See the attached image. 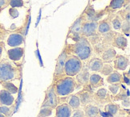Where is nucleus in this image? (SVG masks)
Segmentation results:
<instances>
[{
    "label": "nucleus",
    "mask_w": 130,
    "mask_h": 117,
    "mask_svg": "<svg viewBox=\"0 0 130 117\" xmlns=\"http://www.w3.org/2000/svg\"><path fill=\"white\" fill-rule=\"evenodd\" d=\"M112 95L109 93V91L105 89L100 87L96 91H95L93 95L94 104L96 106H104L109 103L112 102Z\"/></svg>",
    "instance_id": "obj_5"
},
{
    "label": "nucleus",
    "mask_w": 130,
    "mask_h": 117,
    "mask_svg": "<svg viewBox=\"0 0 130 117\" xmlns=\"http://www.w3.org/2000/svg\"><path fill=\"white\" fill-rule=\"evenodd\" d=\"M121 87H122V83H112V84H109L108 86V90L109 91V93L113 96L119 92Z\"/></svg>",
    "instance_id": "obj_30"
},
{
    "label": "nucleus",
    "mask_w": 130,
    "mask_h": 117,
    "mask_svg": "<svg viewBox=\"0 0 130 117\" xmlns=\"http://www.w3.org/2000/svg\"><path fill=\"white\" fill-rule=\"evenodd\" d=\"M0 83L2 84L4 90H6L11 95H15L18 93L19 91L18 86H16L13 83L9 82V81H6V82H0Z\"/></svg>",
    "instance_id": "obj_25"
},
{
    "label": "nucleus",
    "mask_w": 130,
    "mask_h": 117,
    "mask_svg": "<svg viewBox=\"0 0 130 117\" xmlns=\"http://www.w3.org/2000/svg\"><path fill=\"white\" fill-rule=\"evenodd\" d=\"M84 21H85V20L84 19V18L82 16L77 19L76 21L75 22L72 26L71 27V29H70V34H73V33L80 34L81 27H82V24Z\"/></svg>",
    "instance_id": "obj_26"
},
{
    "label": "nucleus",
    "mask_w": 130,
    "mask_h": 117,
    "mask_svg": "<svg viewBox=\"0 0 130 117\" xmlns=\"http://www.w3.org/2000/svg\"><path fill=\"white\" fill-rule=\"evenodd\" d=\"M53 109L49 107H41L37 117H48L52 114Z\"/></svg>",
    "instance_id": "obj_33"
},
{
    "label": "nucleus",
    "mask_w": 130,
    "mask_h": 117,
    "mask_svg": "<svg viewBox=\"0 0 130 117\" xmlns=\"http://www.w3.org/2000/svg\"><path fill=\"white\" fill-rule=\"evenodd\" d=\"M119 117H122V115H121V116H119Z\"/></svg>",
    "instance_id": "obj_44"
},
{
    "label": "nucleus",
    "mask_w": 130,
    "mask_h": 117,
    "mask_svg": "<svg viewBox=\"0 0 130 117\" xmlns=\"http://www.w3.org/2000/svg\"><path fill=\"white\" fill-rule=\"evenodd\" d=\"M113 68L115 70L117 71H124L125 70L128 65H129V59L128 57H125V56L123 55H120V54H117L115 58L113 59Z\"/></svg>",
    "instance_id": "obj_11"
},
{
    "label": "nucleus",
    "mask_w": 130,
    "mask_h": 117,
    "mask_svg": "<svg viewBox=\"0 0 130 117\" xmlns=\"http://www.w3.org/2000/svg\"><path fill=\"white\" fill-rule=\"evenodd\" d=\"M84 115L87 117H101V108L94 103H90L83 107Z\"/></svg>",
    "instance_id": "obj_16"
},
{
    "label": "nucleus",
    "mask_w": 130,
    "mask_h": 117,
    "mask_svg": "<svg viewBox=\"0 0 130 117\" xmlns=\"http://www.w3.org/2000/svg\"><path fill=\"white\" fill-rule=\"evenodd\" d=\"M130 0H111L109 5L106 7L108 14L114 13L118 9H122L129 5Z\"/></svg>",
    "instance_id": "obj_13"
},
{
    "label": "nucleus",
    "mask_w": 130,
    "mask_h": 117,
    "mask_svg": "<svg viewBox=\"0 0 130 117\" xmlns=\"http://www.w3.org/2000/svg\"><path fill=\"white\" fill-rule=\"evenodd\" d=\"M122 22H123L122 19L120 17L119 15L116 14L115 16L113 17V19H112V27L116 30H121Z\"/></svg>",
    "instance_id": "obj_31"
},
{
    "label": "nucleus",
    "mask_w": 130,
    "mask_h": 117,
    "mask_svg": "<svg viewBox=\"0 0 130 117\" xmlns=\"http://www.w3.org/2000/svg\"><path fill=\"white\" fill-rule=\"evenodd\" d=\"M121 106L124 107V108H129V107H130V99H129V97L121 101Z\"/></svg>",
    "instance_id": "obj_38"
},
{
    "label": "nucleus",
    "mask_w": 130,
    "mask_h": 117,
    "mask_svg": "<svg viewBox=\"0 0 130 117\" xmlns=\"http://www.w3.org/2000/svg\"><path fill=\"white\" fill-rule=\"evenodd\" d=\"M88 84L93 90L98 89L104 85V80L101 74H98L96 73H93L92 74H90Z\"/></svg>",
    "instance_id": "obj_18"
},
{
    "label": "nucleus",
    "mask_w": 130,
    "mask_h": 117,
    "mask_svg": "<svg viewBox=\"0 0 130 117\" xmlns=\"http://www.w3.org/2000/svg\"><path fill=\"white\" fill-rule=\"evenodd\" d=\"M9 5L14 8L22 7L24 5V2H23V0H10Z\"/></svg>",
    "instance_id": "obj_35"
},
{
    "label": "nucleus",
    "mask_w": 130,
    "mask_h": 117,
    "mask_svg": "<svg viewBox=\"0 0 130 117\" xmlns=\"http://www.w3.org/2000/svg\"><path fill=\"white\" fill-rule=\"evenodd\" d=\"M127 46H128V40L124 35L121 33H118L112 40V47L117 48L124 51L126 49Z\"/></svg>",
    "instance_id": "obj_20"
},
{
    "label": "nucleus",
    "mask_w": 130,
    "mask_h": 117,
    "mask_svg": "<svg viewBox=\"0 0 130 117\" xmlns=\"http://www.w3.org/2000/svg\"><path fill=\"white\" fill-rule=\"evenodd\" d=\"M7 56L10 61L11 62H19L20 61L23 55H24V48L22 47H15V48H12L11 49L7 50Z\"/></svg>",
    "instance_id": "obj_15"
},
{
    "label": "nucleus",
    "mask_w": 130,
    "mask_h": 117,
    "mask_svg": "<svg viewBox=\"0 0 130 117\" xmlns=\"http://www.w3.org/2000/svg\"><path fill=\"white\" fill-rule=\"evenodd\" d=\"M21 77V66L11 61H0V82H12L19 80Z\"/></svg>",
    "instance_id": "obj_3"
},
{
    "label": "nucleus",
    "mask_w": 130,
    "mask_h": 117,
    "mask_svg": "<svg viewBox=\"0 0 130 117\" xmlns=\"http://www.w3.org/2000/svg\"><path fill=\"white\" fill-rule=\"evenodd\" d=\"M114 13H111L108 14V16L104 19L98 21V26H97V33H99L100 35H104L110 31H112V19H113V17L115 16Z\"/></svg>",
    "instance_id": "obj_10"
},
{
    "label": "nucleus",
    "mask_w": 130,
    "mask_h": 117,
    "mask_svg": "<svg viewBox=\"0 0 130 117\" xmlns=\"http://www.w3.org/2000/svg\"><path fill=\"white\" fill-rule=\"evenodd\" d=\"M122 79H123V75L117 70H114L113 72L107 76L106 81L108 84H112V83H122Z\"/></svg>",
    "instance_id": "obj_24"
},
{
    "label": "nucleus",
    "mask_w": 130,
    "mask_h": 117,
    "mask_svg": "<svg viewBox=\"0 0 130 117\" xmlns=\"http://www.w3.org/2000/svg\"><path fill=\"white\" fill-rule=\"evenodd\" d=\"M58 106V96L55 92L53 86L51 85L46 90L45 99L43 102L41 107H49L52 109H55Z\"/></svg>",
    "instance_id": "obj_7"
},
{
    "label": "nucleus",
    "mask_w": 130,
    "mask_h": 117,
    "mask_svg": "<svg viewBox=\"0 0 130 117\" xmlns=\"http://www.w3.org/2000/svg\"><path fill=\"white\" fill-rule=\"evenodd\" d=\"M92 1H98V0H92Z\"/></svg>",
    "instance_id": "obj_43"
},
{
    "label": "nucleus",
    "mask_w": 130,
    "mask_h": 117,
    "mask_svg": "<svg viewBox=\"0 0 130 117\" xmlns=\"http://www.w3.org/2000/svg\"><path fill=\"white\" fill-rule=\"evenodd\" d=\"M129 5L126 6L125 7H124V9H121L119 12H117V14H118L120 17L121 18L122 21H128L130 22V11H129Z\"/></svg>",
    "instance_id": "obj_28"
},
{
    "label": "nucleus",
    "mask_w": 130,
    "mask_h": 117,
    "mask_svg": "<svg viewBox=\"0 0 130 117\" xmlns=\"http://www.w3.org/2000/svg\"><path fill=\"white\" fill-rule=\"evenodd\" d=\"M24 42V37L20 33H12L8 37L7 40V44L10 47L15 48L20 46Z\"/></svg>",
    "instance_id": "obj_17"
},
{
    "label": "nucleus",
    "mask_w": 130,
    "mask_h": 117,
    "mask_svg": "<svg viewBox=\"0 0 130 117\" xmlns=\"http://www.w3.org/2000/svg\"><path fill=\"white\" fill-rule=\"evenodd\" d=\"M0 117H6V116H5L4 115H3V114L0 113Z\"/></svg>",
    "instance_id": "obj_42"
},
{
    "label": "nucleus",
    "mask_w": 130,
    "mask_h": 117,
    "mask_svg": "<svg viewBox=\"0 0 130 117\" xmlns=\"http://www.w3.org/2000/svg\"><path fill=\"white\" fill-rule=\"evenodd\" d=\"M84 116H85V115H84V110L81 109L80 108L75 110L74 113L72 114L71 115V117H84Z\"/></svg>",
    "instance_id": "obj_36"
},
{
    "label": "nucleus",
    "mask_w": 130,
    "mask_h": 117,
    "mask_svg": "<svg viewBox=\"0 0 130 117\" xmlns=\"http://www.w3.org/2000/svg\"><path fill=\"white\" fill-rule=\"evenodd\" d=\"M52 85L58 97H63L72 95L78 86H80L78 85L74 77H69L66 75L54 80Z\"/></svg>",
    "instance_id": "obj_2"
},
{
    "label": "nucleus",
    "mask_w": 130,
    "mask_h": 117,
    "mask_svg": "<svg viewBox=\"0 0 130 117\" xmlns=\"http://www.w3.org/2000/svg\"><path fill=\"white\" fill-rule=\"evenodd\" d=\"M114 68L112 66V65L111 63H104L103 67L101 68V69L99 71L101 73V75L103 76H108L109 74H111L113 71H114Z\"/></svg>",
    "instance_id": "obj_29"
},
{
    "label": "nucleus",
    "mask_w": 130,
    "mask_h": 117,
    "mask_svg": "<svg viewBox=\"0 0 130 117\" xmlns=\"http://www.w3.org/2000/svg\"><path fill=\"white\" fill-rule=\"evenodd\" d=\"M120 109H121V105L115 103L114 102H111V103L104 105V111L112 116L117 115L119 112Z\"/></svg>",
    "instance_id": "obj_23"
},
{
    "label": "nucleus",
    "mask_w": 130,
    "mask_h": 117,
    "mask_svg": "<svg viewBox=\"0 0 130 117\" xmlns=\"http://www.w3.org/2000/svg\"><path fill=\"white\" fill-rule=\"evenodd\" d=\"M11 106H4L1 105L0 106V113L4 115L6 117H11L13 112L14 106L11 108Z\"/></svg>",
    "instance_id": "obj_32"
},
{
    "label": "nucleus",
    "mask_w": 130,
    "mask_h": 117,
    "mask_svg": "<svg viewBox=\"0 0 130 117\" xmlns=\"http://www.w3.org/2000/svg\"><path fill=\"white\" fill-rule=\"evenodd\" d=\"M121 31L123 34L128 35L130 32V22L128 21H123L121 27Z\"/></svg>",
    "instance_id": "obj_34"
},
{
    "label": "nucleus",
    "mask_w": 130,
    "mask_h": 117,
    "mask_svg": "<svg viewBox=\"0 0 130 117\" xmlns=\"http://www.w3.org/2000/svg\"><path fill=\"white\" fill-rule=\"evenodd\" d=\"M75 77H76L75 79H76L78 85H79L80 86H84L88 84L90 72H89V70L85 67V65H84L82 69L79 71Z\"/></svg>",
    "instance_id": "obj_14"
},
{
    "label": "nucleus",
    "mask_w": 130,
    "mask_h": 117,
    "mask_svg": "<svg viewBox=\"0 0 130 117\" xmlns=\"http://www.w3.org/2000/svg\"><path fill=\"white\" fill-rule=\"evenodd\" d=\"M55 109L56 117H71L72 114V109L66 103L59 104Z\"/></svg>",
    "instance_id": "obj_19"
},
{
    "label": "nucleus",
    "mask_w": 130,
    "mask_h": 117,
    "mask_svg": "<svg viewBox=\"0 0 130 117\" xmlns=\"http://www.w3.org/2000/svg\"><path fill=\"white\" fill-rule=\"evenodd\" d=\"M3 49H4V42L3 41H0V59H1Z\"/></svg>",
    "instance_id": "obj_40"
},
{
    "label": "nucleus",
    "mask_w": 130,
    "mask_h": 117,
    "mask_svg": "<svg viewBox=\"0 0 130 117\" xmlns=\"http://www.w3.org/2000/svg\"><path fill=\"white\" fill-rule=\"evenodd\" d=\"M128 90H125V89H123L122 87L121 88V90H120L119 92L115 95L113 96H112V102H118V101H122L124 99H125L129 97L128 95Z\"/></svg>",
    "instance_id": "obj_27"
},
{
    "label": "nucleus",
    "mask_w": 130,
    "mask_h": 117,
    "mask_svg": "<svg viewBox=\"0 0 130 117\" xmlns=\"http://www.w3.org/2000/svg\"><path fill=\"white\" fill-rule=\"evenodd\" d=\"M9 13H10V16H11V17L13 18V19L19 16V11L16 10V8L11 7L9 9Z\"/></svg>",
    "instance_id": "obj_37"
},
{
    "label": "nucleus",
    "mask_w": 130,
    "mask_h": 117,
    "mask_svg": "<svg viewBox=\"0 0 130 117\" xmlns=\"http://www.w3.org/2000/svg\"><path fill=\"white\" fill-rule=\"evenodd\" d=\"M82 87V90L76 93V95L79 99V101H80V106L84 107L90 103H94V90L89 86V84L84 86Z\"/></svg>",
    "instance_id": "obj_6"
},
{
    "label": "nucleus",
    "mask_w": 130,
    "mask_h": 117,
    "mask_svg": "<svg viewBox=\"0 0 130 117\" xmlns=\"http://www.w3.org/2000/svg\"><path fill=\"white\" fill-rule=\"evenodd\" d=\"M5 37H6V33L0 31V41H3V40L5 38Z\"/></svg>",
    "instance_id": "obj_41"
},
{
    "label": "nucleus",
    "mask_w": 130,
    "mask_h": 117,
    "mask_svg": "<svg viewBox=\"0 0 130 117\" xmlns=\"http://www.w3.org/2000/svg\"><path fill=\"white\" fill-rule=\"evenodd\" d=\"M14 102V97L13 95L4 89L0 90V104L4 106H12Z\"/></svg>",
    "instance_id": "obj_21"
},
{
    "label": "nucleus",
    "mask_w": 130,
    "mask_h": 117,
    "mask_svg": "<svg viewBox=\"0 0 130 117\" xmlns=\"http://www.w3.org/2000/svg\"><path fill=\"white\" fill-rule=\"evenodd\" d=\"M10 0H0V11L9 5Z\"/></svg>",
    "instance_id": "obj_39"
},
{
    "label": "nucleus",
    "mask_w": 130,
    "mask_h": 117,
    "mask_svg": "<svg viewBox=\"0 0 130 117\" xmlns=\"http://www.w3.org/2000/svg\"><path fill=\"white\" fill-rule=\"evenodd\" d=\"M64 50L66 51L68 55H76L82 62L84 61L85 62L90 57H92L93 53L92 45L88 42V39L83 36H81L77 41H76L73 44L66 45Z\"/></svg>",
    "instance_id": "obj_1"
},
{
    "label": "nucleus",
    "mask_w": 130,
    "mask_h": 117,
    "mask_svg": "<svg viewBox=\"0 0 130 117\" xmlns=\"http://www.w3.org/2000/svg\"><path fill=\"white\" fill-rule=\"evenodd\" d=\"M84 63L80 59H79L76 55L70 54L68 55L65 62L63 73L66 76L75 77L82 69Z\"/></svg>",
    "instance_id": "obj_4"
},
{
    "label": "nucleus",
    "mask_w": 130,
    "mask_h": 117,
    "mask_svg": "<svg viewBox=\"0 0 130 117\" xmlns=\"http://www.w3.org/2000/svg\"><path fill=\"white\" fill-rule=\"evenodd\" d=\"M87 61L88 62L85 64V67L89 71H92V72H99L103 67L104 62H102L101 57H90Z\"/></svg>",
    "instance_id": "obj_12"
},
{
    "label": "nucleus",
    "mask_w": 130,
    "mask_h": 117,
    "mask_svg": "<svg viewBox=\"0 0 130 117\" xmlns=\"http://www.w3.org/2000/svg\"><path fill=\"white\" fill-rule=\"evenodd\" d=\"M68 57V53H66V51L64 49L63 50V52L59 54V56L57 58L56 64V69H55V73H54V80H56L57 78H59L64 76L63 73V68H64V64L66 62V59Z\"/></svg>",
    "instance_id": "obj_8"
},
{
    "label": "nucleus",
    "mask_w": 130,
    "mask_h": 117,
    "mask_svg": "<svg viewBox=\"0 0 130 117\" xmlns=\"http://www.w3.org/2000/svg\"><path fill=\"white\" fill-rule=\"evenodd\" d=\"M117 55V51L113 47H109L105 49L101 55V59L104 63H111Z\"/></svg>",
    "instance_id": "obj_22"
},
{
    "label": "nucleus",
    "mask_w": 130,
    "mask_h": 117,
    "mask_svg": "<svg viewBox=\"0 0 130 117\" xmlns=\"http://www.w3.org/2000/svg\"><path fill=\"white\" fill-rule=\"evenodd\" d=\"M97 21H84L81 27L80 35L88 38L97 34Z\"/></svg>",
    "instance_id": "obj_9"
}]
</instances>
